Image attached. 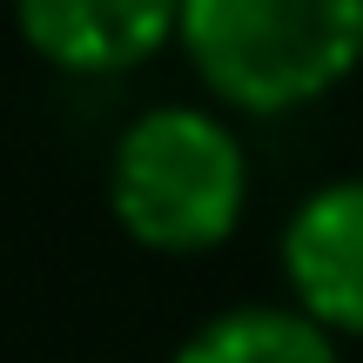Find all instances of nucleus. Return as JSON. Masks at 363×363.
Wrapping results in <instances>:
<instances>
[{
  "mask_svg": "<svg viewBox=\"0 0 363 363\" xmlns=\"http://www.w3.org/2000/svg\"><path fill=\"white\" fill-rule=\"evenodd\" d=\"M283 276L316 330L363 337V175L316 189L289 216Z\"/></svg>",
  "mask_w": 363,
  "mask_h": 363,
  "instance_id": "nucleus-3",
  "label": "nucleus"
},
{
  "mask_svg": "<svg viewBox=\"0 0 363 363\" xmlns=\"http://www.w3.org/2000/svg\"><path fill=\"white\" fill-rule=\"evenodd\" d=\"M108 202L142 249L195 256L235 235L249 202L242 142L202 108H148L108 162Z\"/></svg>",
  "mask_w": 363,
  "mask_h": 363,
  "instance_id": "nucleus-2",
  "label": "nucleus"
},
{
  "mask_svg": "<svg viewBox=\"0 0 363 363\" xmlns=\"http://www.w3.org/2000/svg\"><path fill=\"white\" fill-rule=\"evenodd\" d=\"M182 48L229 108L283 115L363 61V0H182Z\"/></svg>",
  "mask_w": 363,
  "mask_h": 363,
  "instance_id": "nucleus-1",
  "label": "nucleus"
},
{
  "mask_svg": "<svg viewBox=\"0 0 363 363\" xmlns=\"http://www.w3.org/2000/svg\"><path fill=\"white\" fill-rule=\"evenodd\" d=\"M175 363H337V343L303 310L249 303V310H229L216 323H202L175 350Z\"/></svg>",
  "mask_w": 363,
  "mask_h": 363,
  "instance_id": "nucleus-5",
  "label": "nucleus"
},
{
  "mask_svg": "<svg viewBox=\"0 0 363 363\" xmlns=\"http://www.w3.org/2000/svg\"><path fill=\"white\" fill-rule=\"evenodd\" d=\"M27 48L67 74H115L182 34V0H13Z\"/></svg>",
  "mask_w": 363,
  "mask_h": 363,
  "instance_id": "nucleus-4",
  "label": "nucleus"
}]
</instances>
